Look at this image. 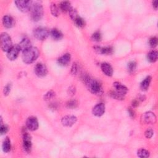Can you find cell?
I'll return each mask as SVG.
<instances>
[{"label": "cell", "instance_id": "18", "mask_svg": "<svg viewBox=\"0 0 158 158\" xmlns=\"http://www.w3.org/2000/svg\"><path fill=\"white\" fill-rule=\"evenodd\" d=\"M15 24L14 19L10 16H4L3 18V24L4 27L7 28H12Z\"/></svg>", "mask_w": 158, "mask_h": 158}, {"label": "cell", "instance_id": "8", "mask_svg": "<svg viewBox=\"0 0 158 158\" xmlns=\"http://www.w3.org/2000/svg\"><path fill=\"white\" fill-rule=\"evenodd\" d=\"M35 74L39 77H43L46 75L48 73V69L45 64L39 63H37L34 68Z\"/></svg>", "mask_w": 158, "mask_h": 158}, {"label": "cell", "instance_id": "9", "mask_svg": "<svg viewBox=\"0 0 158 158\" xmlns=\"http://www.w3.org/2000/svg\"><path fill=\"white\" fill-rule=\"evenodd\" d=\"M39 126L37 118L34 116L29 117L26 121V127L28 130L35 131L38 129Z\"/></svg>", "mask_w": 158, "mask_h": 158}, {"label": "cell", "instance_id": "38", "mask_svg": "<svg viewBox=\"0 0 158 158\" xmlns=\"http://www.w3.org/2000/svg\"><path fill=\"white\" fill-rule=\"evenodd\" d=\"M78 66L76 63H74L71 67V73L73 75H75L77 72H78Z\"/></svg>", "mask_w": 158, "mask_h": 158}, {"label": "cell", "instance_id": "34", "mask_svg": "<svg viewBox=\"0 0 158 158\" xmlns=\"http://www.w3.org/2000/svg\"><path fill=\"white\" fill-rule=\"evenodd\" d=\"M149 44L150 46L153 48H154L155 47L157 46V38L156 37H153L152 38H151L149 40Z\"/></svg>", "mask_w": 158, "mask_h": 158}, {"label": "cell", "instance_id": "33", "mask_svg": "<svg viewBox=\"0 0 158 158\" xmlns=\"http://www.w3.org/2000/svg\"><path fill=\"white\" fill-rule=\"evenodd\" d=\"M69 16H70L71 18L73 20V21H74V20L78 17L77 12L76 11V9H74L72 7L70 9V11H69Z\"/></svg>", "mask_w": 158, "mask_h": 158}, {"label": "cell", "instance_id": "4", "mask_svg": "<svg viewBox=\"0 0 158 158\" xmlns=\"http://www.w3.org/2000/svg\"><path fill=\"white\" fill-rule=\"evenodd\" d=\"M11 38L7 33H2L1 35V47L2 50L7 52L13 47Z\"/></svg>", "mask_w": 158, "mask_h": 158}, {"label": "cell", "instance_id": "11", "mask_svg": "<svg viewBox=\"0 0 158 158\" xmlns=\"http://www.w3.org/2000/svg\"><path fill=\"white\" fill-rule=\"evenodd\" d=\"M21 51L18 45H13V47L7 52V57L11 61L16 60L19 56V53Z\"/></svg>", "mask_w": 158, "mask_h": 158}, {"label": "cell", "instance_id": "2", "mask_svg": "<svg viewBox=\"0 0 158 158\" xmlns=\"http://www.w3.org/2000/svg\"><path fill=\"white\" fill-rule=\"evenodd\" d=\"M40 52L37 48L31 46L22 52V59L24 63L29 64L35 62L39 57Z\"/></svg>", "mask_w": 158, "mask_h": 158}, {"label": "cell", "instance_id": "7", "mask_svg": "<svg viewBox=\"0 0 158 158\" xmlns=\"http://www.w3.org/2000/svg\"><path fill=\"white\" fill-rule=\"evenodd\" d=\"M14 3L17 7L23 13L30 11L33 4L32 1H16Z\"/></svg>", "mask_w": 158, "mask_h": 158}, {"label": "cell", "instance_id": "6", "mask_svg": "<svg viewBox=\"0 0 158 158\" xmlns=\"http://www.w3.org/2000/svg\"><path fill=\"white\" fill-rule=\"evenodd\" d=\"M49 32L48 30L44 27H38L34 31V37L38 40H45L49 36Z\"/></svg>", "mask_w": 158, "mask_h": 158}, {"label": "cell", "instance_id": "28", "mask_svg": "<svg viewBox=\"0 0 158 158\" xmlns=\"http://www.w3.org/2000/svg\"><path fill=\"white\" fill-rule=\"evenodd\" d=\"M110 96L116 99V100H124V98L125 96L119 94L118 93H117L116 91H112L110 93Z\"/></svg>", "mask_w": 158, "mask_h": 158}, {"label": "cell", "instance_id": "40", "mask_svg": "<svg viewBox=\"0 0 158 158\" xmlns=\"http://www.w3.org/2000/svg\"><path fill=\"white\" fill-rule=\"evenodd\" d=\"M128 114H129V116L132 118L135 117V113L132 108H131V107L128 108Z\"/></svg>", "mask_w": 158, "mask_h": 158}, {"label": "cell", "instance_id": "14", "mask_svg": "<svg viewBox=\"0 0 158 158\" xmlns=\"http://www.w3.org/2000/svg\"><path fill=\"white\" fill-rule=\"evenodd\" d=\"M94 49L95 51L100 54L104 55H110L113 53V48L112 47H100V46H95Z\"/></svg>", "mask_w": 158, "mask_h": 158}, {"label": "cell", "instance_id": "25", "mask_svg": "<svg viewBox=\"0 0 158 158\" xmlns=\"http://www.w3.org/2000/svg\"><path fill=\"white\" fill-rule=\"evenodd\" d=\"M137 155L138 157L142 158H146L148 157L150 155V152L145 149H140L137 151Z\"/></svg>", "mask_w": 158, "mask_h": 158}, {"label": "cell", "instance_id": "3", "mask_svg": "<svg viewBox=\"0 0 158 158\" xmlns=\"http://www.w3.org/2000/svg\"><path fill=\"white\" fill-rule=\"evenodd\" d=\"M30 15L33 21L38 22L41 20L43 16V9L42 4L39 2L33 3L32 6L30 10Z\"/></svg>", "mask_w": 158, "mask_h": 158}, {"label": "cell", "instance_id": "16", "mask_svg": "<svg viewBox=\"0 0 158 158\" xmlns=\"http://www.w3.org/2000/svg\"><path fill=\"white\" fill-rule=\"evenodd\" d=\"M113 86L116 89L115 91H116L117 93H118L124 96H125V95L127 94L128 92V89L125 86L123 85L122 84H121V83L118 82H114L113 83Z\"/></svg>", "mask_w": 158, "mask_h": 158}, {"label": "cell", "instance_id": "19", "mask_svg": "<svg viewBox=\"0 0 158 158\" xmlns=\"http://www.w3.org/2000/svg\"><path fill=\"white\" fill-rule=\"evenodd\" d=\"M18 46L21 50L24 51L25 49H28V48L31 47V42L28 38H25L22 39V40L18 44Z\"/></svg>", "mask_w": 158, "mask_h": 158}, {"label": "cell", "instance_id": "10", "mask_svg": "<svg viewBox=\"0 0 158 158\" xmlns=\"http://www.w3.org/2000/svg\"><path fill=\"white\" fill-rule=\"evenodd\" d=\"M23 148L27 153H30L32 149L31 136L27 132L23 133Z\"/></svg>", "mask_w": 158, "mask_h": 158}, {"label": "cell", "instance_id": "22", "mask_svg": "<svg viewBox=\"0 0 158 158\" xmlns=\"http://www.w3.org/2000/svg\"><path fill=\"white\" fill-rule=\"evenodd\" d=\"M59 9L63 13H67L70 11V9L72 8L71 3L69 1H63L59 4Z\"/></svg>", "mask_w": 158, "mask_h": 158}, {"label": "cell", "instance_id": "17", "mask_svg": "<svg viewBox=\"0 0 158 158\" xmlns=\"http://www.w3.org/2000/svg\"><path fill=\"white\" fill-rule=\"evenodd\" d=\"M71 59V54L69 53H66L62 56H61L58 59V63L60 66H66L70 63Z\"/></svg>", "mask_w": 158, "mask_h": 158}, {"label": "cell", "instance_id": "35", "mask_svg": "<svg viewBox=\"0 0 158 158\" xmlns=\"http://www.w3.org/2000/svg\"><path fill=\"white\" fill-rule=\"evenodd\" d=\"M11 87H12V85L11 83H8L4 88L3 93H4V96H7L9 94V93H10V92H11Z\"/></svg>", "mask_w": 158, "mask_h": 158}, {"label": "cell", "instance_id": "23", "mask_svg": "<svg viewBox=\"0 0 158 158\" xmlns=\"http://www.w3.org/2000/svg\"><path fill=\"white\" fill-rule=\"evenodd\" d=\"M3 150L4 153H8L11 150V140L8 137H6L3 143Z\"/></svg>", "mask_w": 158, "mask_h": 158}, {"label": "cell", "instance_id": "15", "mask_svg": "<svg viewBox=\"0 0 158 158\" xmlns=\"http://www.w3.org/2000/svg\"><path fill=\"white\" fill-rule=\"evenodd\" d=\"M101 69L102 72L108 77H111L113 74V67L107 63H102L101 65Z\"/></svg>", "mask_w": 158, "mask_h": 158}, {"label": "cell", "instance_id": "31", "mask_svg": "<svg viewBox=\"0 0 158 158\" xmlns=\"http://www.w3.org/2000/svg\"><path fill=\"white\" fill-rule=\"evenodd\" d=\"M78 106V102L75 100H72L69 101L66 104V107L69 109H75Z\"/></svg>", "mask_w": 158, "mask_h": 158}, {"label": "cell", "instance_id": "21", "mask_svg": "<svg viewBox=\"0 0 158 158\" xmlns=\"http://www.w3.org/2000/svg\"><path fill=\"white\" fill-rule=\"evenodd\" d=\"M50 35L51 37L55 40H60L63 37L62 32L57 28H53L50 31Z\"/></svg>", "mask_w": 158, "mask_h": 158}, {"label": "cell", "instance_id": "5", "mask_svg": "<svg viewBox=\"0 0 158 158\" xmlns=\"http://www.w3.org/2000/svg\"><path fill=\"white\" fill-rule=\"evenodd\" d=\"M156 121V115L150 111L145 113L141 117V122L142 124H154Z\"/></svg>", "mask_w": 158, "mask_h": 158}, {"label": "cell", "instance_id": "12", "mask_svg": "<svg viewBox=\"0 0 158 158\" xmlns=\"http://www.w3.org/2000/svg\"><path fill=\"white\" fill-rule=\"evenodd\" d=\"M77 121V118L74 116H66L61 119L63 125L65 127H71L74 125Z\"/></svg>", "mask_w": 158, "mask_h": 158}, {"label": "cell", "instance_id": "42", "mask_svg": "<svg viewBox=\"0 0 158 158\" xmlns=\"http://www.w3.org/2000/svg\"><path fill=\"white\" fill-rule=\"evenodd\" d=\"M153 6L156 10L157 9V7H158V1H157V0H155V1H153Z\"/></svg>", "mask_w": 158, "mask_h": 158}, {"label": "cell", "instance_id": "27", "mask_svg": "<svg viewBox=\"0 0 158 158\" xmlns=\"http://www.w3.org/2000/svg\"><path fill=\"white\" fill-rule=\"evenodd\" d=\"M75 25L78 27H80V28H82L85 25V22L84 20L80 17H77L74 21Z\"/></svg>", "mask_w": 158, "mask_h": 158}, {"label": "cell", "instance_id": "24", "mask_svg": "<svg viewBox=\"0 0 158 158\" xmlns=\"http://www.w3.org/2000/svg\"><path fill=\"white\" fill-rule=\"evenodd\" d=\"M157 56H158L157 52L156 51L153 50L148 53L147 59L148 61H150V63H155L157 60Z\"/></svg>", "mask_w": 158, "mask_h": 158}, {"label": "cell", "instance_id": "30", "mask_svg": "<svg viewBox=\"0 0 158 158\" xmlns=\"http://www.w3.org/2000/svg\"><path fill=\"white\" fill-rule=\"evenodd\" d=\"M55 96V92L51 90L47 92L45 95L44 96V100L45 101H49L52 100L53 98H54Z\"/></svg>", "mask_w": 158, "mask_h": 158}, {"label": "cell", "instance_id": "32", "mask_svg": "<svg viewBox=\"0 0 158 158\" xmlns=\"http://www.w3.org/2000/svg\"><path fill=\"white\" fill-rule=\"evenodd\" d=\"M136 69V63L135 61H131L128 64V70L130 73L134 72Z\"/></svg>", "mask_w": 158, "mask_h": 158}, {"label": "cell", "instance_id": "36", "mask_svg": "<svg viewBox=\"0 0 158 158\" xmlns=\"http://www.w3.org/2000/svg\"><path fill=\"white\" fill-rule=\"evenodd\" d=\"M154 135V131L150 128V129H148L145 132V135L146 136V138L148 139H150L151 138H152V136Z\"/></svg>", "mask_w": 158, "mask_h": 158}, {"label": "cell", "instance_id": "39", "mask_svg": "<svg viewBox=\"0 0 158 158\" xmlns=\"http://www.w3.org/2000/svg\"><path fill=\"white\" fill-rule=\"evenodd\" d=\"M76 92V89L74 86H72L71 87H69V89H68V93L69 95H74L75 93Z\"/></svg>", "mask_w": 158, "mask_h": 158}, {"label": "cell", "instance_id": "37", "mask_svg": "<svg viewBox=\"0 0 158 158\" xmlns=\"http://www.w3.org/2000/svg\"><path fill=\"white\" fill-rule=\"evenodd\" d=\"M8 130H9V128L7 125H3V124L1 125V127H0V132H1V135L6 134L8 132Z\"/></svg>", "mask_w": 158, "mask_h": 158}, {"label": "cell", "instance_id": "41", "mask_svg": "<svg viewBox=\"0 0 158 158\" xmlns=\"http://www.w3.org/2000/svg\"><path fill=\"white\" fill-rule=\"evenodd\" d=\"M138 105H139V102H138V100H135L132 101V106L133 107H136L138 106Z\"/></svg>", "mask_w": 158, "mask_h": 158}, {"label": "cell", "instance_id": "29", "mask_svg": "<svg viewBox=\"0 0 158 158\" xmlns=\"http://www.w3.org/2000/svg\"><path fill=\"white\" fill-rule=\"evenodd\" d=\"M101 38H102L101 34L100 32H98V31L93 34V35L92 36V39L93 40V41L96 42H100L101 40Z\"/></svg>", "mask_w": 158, "mask_h": 158}, {"label": "cell", "instance_id": "13", "mask_svg": "<svg viewBox=\"0 0 158 158\" xmlns=\"http://www.w3.org/2000/svg\"><path fill=\"white\" fill-rule=\"evenodd\" d=\"M105 113V105L103 103L96 104L92 110V113L96 117H101Z\"/></svg>", "mask_w": 158, "mask_h": 158}, {"label": "cell", "instance_id": "26", "mask_svg": "<svg viewBox=\"0 0 158 158\" xmlns=\"http://www.w3.org/2000/svg\"><path fill=\"white\" fill-rule=\"evenodd\" d=\"M59 7L57 6L56 3H53L51 5V12L53 16L55 17H57L59 14Z\"/></svg>", "mask_w": 158, "mask_h": 158}, {"label": "cell", "instance_id": "20", "mask_svg": "<svg viewBox=\"0 0 158 158\" xmlns=\"http://www.w3.org/2000/svg\"><path fill=\"white\" fill-rule=\"evenodd\" d=\"M151 77L148 76L146 77L140 84V88L142 91H146L150 87L151 82Z\"/></svg>", "mask_w": 158, "mask_h": 158}, {"label": "cell", "instance_id": "1", "mask_svg": "<svg viewBox=\"0 0 158 158\" xmlns=\"http://www.w3.org/2000/svg\"><path fill=\"white\" fill-rule=\"evenodd\" d=\"M83 81L88 90L93 94L100 95L103 93L102 85L96 79L88 75H86L83 77Z\"/></svg>", "mask_w": 158, "mask_h": 158}]
</instances>
